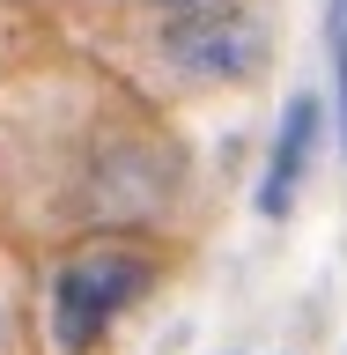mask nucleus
Segmentation results:
<instances>
[{
    "instance_id": "39448f33",
    "label": "nucleus",
    "mask_w": 347,
    "mask_h": 355,
    "mask_svg": "<svg viewBox=\"0 0 347 355\" xmlns=\"http://www.w3.org/2000/svg\"><path fill=\"white\" fill-rule=\"evenodd\" d=\"M148 8H163V15H177V8H199V0H148Z\"/></svg>"
},
{
    "instance_id": "7ed1b4c3",
    "label": "nucleus",
    "mask_w": 347,
    "mask_h": 355,
    "mask_svg": "<svg viewBox=\"0 0 347 355\" xmlns=\"http://www.w3.org/2000/svg\"><path fill=\"white\" fill-rule=\"evenodd\" d=\"M310 148H318V96H296L281 111V133L266 148V178H259V215H288L296 193H303V171H310Z\"/></svg>"
},
{
    "instance_id": "20e7f679",
    "label": "nucleus",
    "mask_w": 347,
    "mask_h": 355,
    "mask_svg": "<svg viewBox=\"0 0 347 355\" xmlns=\"http://www.w3.org/2000/svg\"><path fill=\"white\" fill-rule=\"evenodd\" d=\"M326 44H332V82H340V126H347V0H332Z\"/></svg>"
},
{
    "instance_id": "f257e3e1",
    "label": "nucleus",
    "mask_w": 347,
    "mask_h": 355,
    "mask_svg": "<svg viewBox=\"0 0 347 355\" xmlns=\"http://www.w3.org/2000/svg\"><path fill=\"white\" fill-rule=\"evenodd\" d=\"M155 288V259L133 244H89L74 259H60L44 311H52V348L60 355H89L141 296Z\"/></svg>"
},
{
    "instance_id": "f03ea898",
    "label": "nucleus",
    "mask_w": 347,
    "mask_h": 355,
    "mask_svg": "<svg viewBox=\"0 0 347 355\" xmlns=\"http://www.w3.org/2000/svg\"><path fill=\"white\" fill-rule=\"evenodd\" d=\"M163 52H170L185 74L199 82H244L259 67L266 37H259V15L244 0H199V8H177L170 30H163Z\"/></svg>"
}]
</instances>
